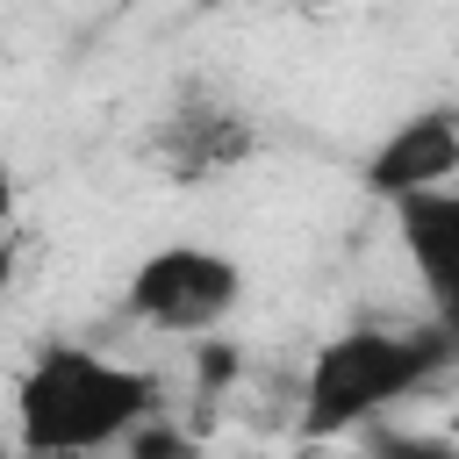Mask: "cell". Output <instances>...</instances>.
Masks as SVG:
<instances>
[{"label": "cell", "mask_w": 459, "mask_h": 459, "mask_svg": "<svg viewBox=\"0 0 459 459\" xmlns=\"http://www.w3.org/2000/svg\"><path fill=\"white\" fill-rule=\"evenodd\" d=\"M151 416H158V380L86 344H50L14 387V423L29 459H86L129 445Z\"/></svg>", "instance_id": "obj_1"}, {"label": "cell", "mask_w": 459, "mask_h": 459, "mask_svg": "<svg viewBox=\"0 0 459 459\" xmlns=\"http://www.w3.org/2000/svg\"><path fill=\"white\" fill-rule=\"evenodd\" d=\"M445 359H459V344L437 323H423V330H387V323L337 330L308 359V380H301V437L366 430L387 402L416 394Z\"/></svg>", "instance_id": "obj_2"}, {"label": "cell", "mask_w": 459, "mask_h": 459, "mask_svg": "<svg viewBox=\"0 0 459 459\" xmlns=\"http://www.w3.org/2000/svg\"><path fill=\"white\" fill-rule=\"evenodd\" d=\"M122 301L136 323H151L165 337H208L215 323L237 316L244 265L230 251H208V244H158L151 258H136Z\"/></svg>", "instance_id": "obj_3"}, {"label": "cell", "mask_w": 459, "mask_h": 459, "mask_svg": "<svg viewBox=\"0 0 459 459\" xmlns=\"http://www.w3.org/2000/svg\"><path fill=\"white\" fill-rule=\"evenodd\" d=\"M452 172H459V115H452V108H423V115H409V122L366 158V186H373L387 208L452 186Z\"/></svg>", "instance_id": "obj_4"}, {"label": "cell", "mask_w": 459, "mask_h": 459, "mask_svg": "<svg viewBox=\"0 0 459 459\" xmlns=\"http://www.w3.org/2000/svg\"><path fill=\"white\" fill-rule=\"evenodd\" d=\"M394 230H402V251H409L423 294L430 301H452L459 294V186L394 201Z\"/></svg>", "instance_id": "obj_5"}, {"label": "cell", "mask_w": 459, "mask_h": 459, "mask_svg": "<svg viewBox=\"0 0 459 459\" xmlns=\"http://www.w3.org/2000/svg\"><path fill=\"white\" fill-rule=\"evenodd\" d=\"M251 151L244 122L230 108H179L165 122V158H172V179H208L222 165H237Z\"/></svg>", "instance_id": "obj_6"}, {"label": "cell", "mask_w": 459, "mask_h": 459, "mask_svg": "<svg viewBox=\"0 0 459 459\" xmlns=\"http://www.w3.org/2000/svg\"><path fill=\"white\" fill-rule=\"evenodd\" d=\"M366 459H459V437H437V430H373Z\"/></svg>", "instance_id": "obj_7"}, {"label": "cell", "mask_w": 459, "mask_h": 459, "mask_svg": "<svg viewBox=\"0 0 459 459\" xmlns=\"http://www.w3.org/2000/svg\"><path fill=\"white\" fill-rule=\"evenodd\" d=\"M129 452H136V459H194V445H186L179 430H158V423H143V430L129 437Z\"/></svg>", "instance_id": "obj_8"}]
</instances>
